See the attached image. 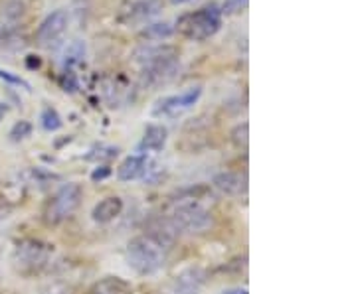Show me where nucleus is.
I'll return each instance as SVG.
<instances>
[{
    "label": "nucleus",
    "mask_w": 356,
    "mask_h": 294,
    "mask_svg": "<svg viewBox=\"0 0 356 294\" xmlns=\"http://www.w3.org/2000/svg\"><path fill=\"white\" fill-rule=\"evenodd\" d=\"M206 282V273L202 269H188L180 273L175 281L170 282L166 294H198Z\"/></svg>",
    "instance_id": "obj_11"
},
{
    "label": "nucleus",
    "mask_w": 356,
    "mask_h": 294,
    "mask_svg": "<svg viewBox=\"0 0 356 294\" xmlns=\"http://www.w3.org/2000/svg\"><path fill=\"white\" fill-rule=\"evenodd\" d=\"M170 4H175V6H182V4H188L192 0H168Z\"/></svg>",
    "instance_id": "obj_32"
},
{
    "label": "nucleus",
    "mask_w": 356,
    "mask_h": 294,
    "mask_svg": "<svg viewBox=\"0 0 356 294\" xmlns=\"http://www.w3.org/2000/svg\"><path fill=\"white\" fill-rule=\"evenodd\" d=\"M178 235H180V231L175 227V223L170 221L168 216H159V218L149 219L147 225H145V237L149 241H153L163 251H168V249L175 247Z\"/></svg>",
    "instance_id": "obj_9"
},
{
    "label": "nucleus",
    "mask_w": 356,
    "mask_h": 294,
    "mask_svg": "<svg viewBox=\"0 0 356 294\" xmlns=\"http://www.w3.org/2000/svg\"><path fill=\"white\" fill-rule=\"evenodd\" d=\"M32 135V125L28 123V121H18V123H14V127L10 128V139L13 141H22L26 137H30Z\"/></svg>",
    "instance_id": "obj_23"
},
{
    "label": "nucleus",
    "mask_w": 356,
    "mask_h": 294,
    "mask_svg": "<svg viewBox=\"0 0 356 294\" xmlns=\"http://www.w3.org/2000/svg\"><path fill=\"white\" fill-rule=\"evenodd\" d=\"M135 58L140 64V81L145 87L165 85L170 79H175L180 67L178 50L172 46H143L137 50Z\"/></svg>",
    "instance_id": "obj_1"
},
{
    "label": "nucleus",
    "mask_w": 356,
    "mask_h": 294,
    "mask_svg": "<svg viewBox=\"0 0 356 294\" xmlns=\"http://www.w3.org/2000/svg\"><path fill=\"white\" fill-rule=\"evenodd\" d=\"M222 22H224V14L220 10V6L210 2L194 12L182 14L177 20L175 32L191 42H204L216 36L222 28Z\"/></svg>",
    "instance_id": "obj_2"
},
{
    "label": "nucleus",
    "mask_w": 356,
    "mask_h": 294,
    "mask_svg": "<svg viewBox=\"0 0 356 294\" xmlns=\"http://www.w3.org/2000/svg\"><path fill=\"white\" fill-rule=\"evenodd\" d=\"M40 64H42V62H40L38 55H28V58H26V65H28L30 69H34V67L38 69Z\"/></svg>",
    "instance_id": "obj_28"
},
{
    "label": "nucleus",
    "mask_w": 356,
    "mask_h": 294,
    "mask_svg": "<svg viewBox=\"0 0 356 294\" xmlns=\"http://www.w3.org/2000/svg\"><path fill=\"white\" fill-rule=\"evenodd\" d=\"M28 46L26 36L18 28H0V58L14 55Z\"/></svg>",
    "instance_id": "obj_15"
},
{
    "label": "nucleus",
    "mask_w": 356,
    "mask_h": 294,
    "mask_svg": "<svg viewBox=\"0 0 356 294\" xmlns=\"http://www.w3.org/2000/svg\"><path fill=\"white\" fill-rule=\"evenodd\" d=\"M168 218L178 231H186V233H204L214 225L212 214L200 204L175 205L170 207Z\"/></svg>",
    "instance_id": "obj_6"
},
{
    "label": "nucleus",
    "mask_w": 356,
    "mask_h": 294,
    "mask_svg": "<svg viewBox=\"0 0 356 294\" xmlns=\"http://www.w3.org/2000/svg\"><path fill=\"white\" fill-rule=\"evenodd\" d=\"M0 79L2 81H6V83H10V85H16V87H24L26 91H30V83L24 81L20 76H14L10 71H6V69H0Z\"/></svg>",
    "instance_id": "obj_25"
},
{
    "label": "nucleus",
    "mask_w": 356,
    "mask_h": 294,
    "mask_svg": "<svg viewBox=\"0 0 356 294\" xmlns=\"http://www.w3.org/2000/svg\"><path fill=\"white\" fill-rule=\"evenodd\" d=\"M200 97H202V87L200 85L182 91L178 95L165 97V99H161L154 105L153 116H156V119H177V116L184 115L186 111H191L192 107L200 101Z\"/></svg>",
    "instance_id": "obj_8"
},
{
    "label": "nucleus",
    "mask_w": 356,
    "mask_h": 294,
    "mask_svg": "<svg viewBox=\"0 0 356 294\" xmlns=\"http://www.w3.org/2000/svg\"><path fill=\"white\" fill-rule=\"evenodd\" d=\"M127 263L137 275H154L165 267V251L145 235L133 237L127 245Z\"/></svg>",
    "instance_id": "obj_3"
},
{
    "label": "nucleus",
    "mask_w": 356,
    "mask_h": 294,
    "mask_svg": "<svg viewBox=\"0 0 356 294\" xmlns=\"http://www.w3.org/2000/svg\"><path fill=\"white\" fill-rule=\"evenodd\" d=\"M131 284L119 277H105L103 281L95 282L89 294H131Z\"/></svg>",
    "instance_id": "obj_18"
},
{
    "label": "nucleus",
    "mask_w": 356,
    "mask_h": 294,
    "mask_svg": "<svg viewBox=\"0 0 356 294\" xmlns=\"http://www.w3.org/2000/svg\"><path fill=\"white\" fill-rule=\"evenodd\" d=\"M222 294H248L245 288H229V291H224Z\"/></svg>",
    "instance_id": "obj_30"
},
{
    "label": "nucleus",
    "mask_w": 356,
    "mask_h": 294,
    "mask_svg": "<svg viewBox=\"0 0 356 294\" xmlns=\"http://www.w3.org/2000/svg\"><path fill=\"white\" fill-rule=\"evenodd\" d=\"M83 60H86V44L83 42H72L70 46H67V50H65L64 55V67H70V69H74V65L83 64Z\"/></svg>",
    "instance_id": "obj_20"
},
{
    "label": "nucleus",
    "mask_w": 356,
    "mask_h": 294,
    "mask_svg": "<svg viewBox=\"0 0 356 294\" xmlns=\"http://www.w3.org/2000/svg\"><path fill=\"white\" fill-rule=\"evenodd\" d=\"M248 132H250V127H248V123H243V125H238V127L234 128V132H232V141L236 146H240V148H245L248 146Z\"/></svg>",
    "instance_id": "obj_24"
},
{
    "label": "nucleus",
    "mask_w": 356,
    "mask_h": 294,
    "mask_svg": "<svg viewBox=\"0 0 356 294\" xmlns=\"http://www.w3.org/2000/svg\"><path fill=\"white\" fill-rule=\"evenodd\" d=\"M121 211H123V200L117 198V196H109V198L102 200L99 204L93 207L91 218H93L95 223H109L115 218H119Z\"/></svg>",
    "instance_id": "obj_16"
},
{
    "label": "nucleus",
    "mask_w": 356,
    "mask_h": 294,
    "mask_svg": "<svg viewBox=\"0 0 356 294\" xmlns=\"http://www.w3.org/2000/svg\"><path fill=\"white\" fill-rule=\"evenodd\" d=\"M60 87H62L65 93H77V89H79V79H77L74 69L64 67V71H62V76H60Z\"/></svg>",
    "instance_id": "obj_22"
},
{
    "label": "nucleus",
    "mask_w": 356,
    "mask_h": 294,
    "mask_svg": "<svg viewBox=\"0 0 356 294\" xmlns=\"http://www.w3.org/2000/svg\"><path fill=\"white\" fill-rule=\"evenodd\" d=\"M212 198V190L210 186L206 184H196V186H191V188H184L180 190L177 196H172L170 200V207L175 205H186V204H202L204 200Z\"/></svg>",
    "instance_id": "obj_17"
},
{
    "label": "nucleus",
    "mask_w": 356,
    "mask_h": 294,
    "mask_svg": "<svg viewBox=\"0 0 356 294\" xmlns=\"http://www.w3.org/2000/svg\"><path fill=\"white\" fill-rule=\"evenodd\" d=\"M163 10V0H125L121 20L125 24H140Z\"/></svg>",
    "instance_id": "obj_10"
},
{
    "label": "nucleus",
    "mask_w": 356,
    "mask_h": 294,
    "mask_svg": "<svg viewBox=\"0 0 356 294\" xmlns=\"http://www.w3.org/2000/svg\"><path fill=\"white\" fill-rule=\"evenodd\" d=\"M44 294H67V291H65V288H62V286H51L50 291H46Z\"/></svg>",
    "instance_id": "obj_29"
},
{
    "label": "nucleus",
    "mask_w": 356,
    "mask_h": 294,
    "mask_svg": "<svg viewBox=\"0 0 356 294\" xmlns=\"http://www.w3.org/2000/svg\"><path fill=\"white\" fill-rule=\"evenodd\" d=\"M175 34V26H170L168 22H159V24L147 26L140 32V38H145L147 42H161V40L170 38Z\"/></svg>",
    "instance_id": "obj_19"
},
{
    "label": "nucleus",
    "mask_w": 356,
    "mask_h": 294,
    "mask_svg": "<svg viewBox=\"0 0 356 294\" xmlns=\"http://www.w3.org/2000/svg\"><path fill=\"white\" fill-rule=\"evenodd\" d=\"M109 174H111V168L109 166H97L91 172V180L93 182H102V180L109 178Z\"/></svg>",
    "instance_id": "obj_27"
},
{
    "label": "nucleus",
    "mask_w": 356,
    "mask_h": 294,
    "mask_svg": "<svg viewBox=\"0 0 356 294\" xmlns=\"http://www.w3.org/2000/svg\"><path fill=\"white\" fill-rule=\"evenodd\" d=\"M51 251H54L51 245L38 241V239H26L22 243L16 245V249H14V267L18 273L30 277L46 267Z\"/></svg>",
    "instance_id": "obj_5"
},
{
    "label": "nucleus",
    "mask_w": 356,
    "mask_h": 294,
    "mask_svg": "<svg viewBox=\"0 0 356 294\" xmlns=\"http://www.w3.org/2000/svg\"><path fill=\"white\" fill-rule=\"evenodd\" d=\"M40 121H42V127L46 128V130H60L62 125H64V121H62V116L60 113L54 109V107H44L42 109V115H40Z\"/></svg>",
    "instance_id": "obj_21"
},
{
    "label": "nucleus",
    "mask_w": 356,
    "mask_h": 294,
    "mask_svg": "<svg viewBox=\"0 0 356 294\" xmlns=\"http://www.w3.org/2000/svg\"><path fill=\"white\" fill-rule=\"evenodd\" d=\"M168 141V130L163 125H149L139 142L140 153H161Z\"/></svg>",
    "instance_id": "obj_13"
},
{
    "label": "nucleus",
    "mask_w": 356,
    "mask_h": 294,
    "mask_svg": "<svg viewBox=\"0 0 356 294\" xmlns=\"http://www.w3.org/2000/svg\"><path fill=\"white\" fill-rule=\"evenodd\" d=\"M81 196H83V192H81L79 184H64L44 209L46 223L48 225H60L65 219L72 218L81 204Z\"/></svg>",
    "instance_id": "obj_4"
},
{
    "label": "nucleus",
    "mask_w": 356,
    "mask_h": 294,
    "mask_svg": "<svg viewBox=\"0 0 356 294\" xmlns=\"http://www.w3.org/2000/svg\"><path fill=\"white\" fill-rule=\"evenodd\" d=\"M245 4H248V0H226L222 6H220V10L222 14H238L242 12L243 8H245Z\"/></svg>",
    "instance_id": "obj_26"
},
{
    "label": "nucleus",
    "mask_w": 356,
    "mask_h": 294,
    "mask_svg": "<svg viewBox=\"0 0 356 294\" xmlns=\"http://www.w3.org/2000/svg\"><path fill=\"white\" fill-rule=\"evenodd\" d=\"M212 184L226 196H243L248 192V176L240 172H220L214 176Z\"/></svg>",
    "instance_id": "obj_12"
},
{
    "label": "nucleus",
    "mask_w": 356,
    "mask_h": 294,
    "mask_svg": "<svg viewBox=\"0 0 356 294\" xmlns=\"http://www.w3.org/2000/svg\"><path fill=\"white\" fill-rule=\"evenodd\" d=\"M6 113H8V105L6 103H0V119H4Z\"/></svg>",
    "instance_id": "obj_31"
},
{
    "label": "nucleus",
    "mask_w": 356,
    "mask_h": 294,
    "mask_svg": "<svg viewBox=\"0 0 356 294\" xmlns=\"http://www.w3.org/2000/svg\"><path fill=\"white\" fill-rule=\"evenodd\" d=\"M149 170V160L145 154H135V156H127L119 168H117V178L123 180V182H131V180H137L140 176H145Z\"/></svg>",
    "instance_id": "obj_14"
},
{
    "label": "nucleus",
    "mask_w": 356,
    "mask_h": 294,
    "mask_svg": "<svg viewBox=\"0 0 356 294\" xmlns=\"http://www.w3.org/2000/svg\"><path fill=\"white\" fill-rule=\"evenodd\" d=\"M67 26H70V16H67L65 10H54L51 14H48L42 20V24L38 26L36 34H34L36 46L44 48V50L60 48L65 32H67Z\"/></svg>",
    "instance_id": "obj_7"
}]
</instances>
